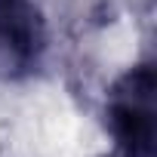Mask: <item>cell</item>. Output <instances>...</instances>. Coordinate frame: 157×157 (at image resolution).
<instances>
[{
	"instance_id": "1",
	"label": "cell",
	"mask_w": 157,
	"mask_h": 157,
	"mask_svg": "<svg viewBox=\"0 0 157 157\" xmlns=\"http://www.w3.org/2000/svg\"><path fill=\"white\" fill-rule=\"evenodd\" d=\"M108 157H154L157 154V68L142 59L123 68L102 102Z\"/></svg>"
},
{
	"instance_id": "2",
	"label": "cell",
	"mask_w": 157,
	"mask_h": 157,
	"mask_svg": "<svg viewBox=\"0 0 157 157\" xmlns=\"http://www.w3.org/2000/svg\"><path fill=\"white\" fill-rule=\"evenodd\" d=\"M46 56V19L37 0H0V80L37 74Z\"/></svg>"
}]
</instances>
